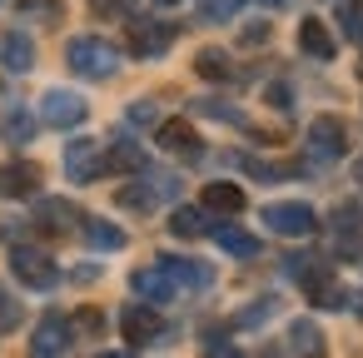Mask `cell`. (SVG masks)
<instances>
[{
    "mask_svg": "<svg viewBox=\"0 0 363 358\" xmlns=\"http://www.w3.org/2000/svg\"><path fill=\"white\" fill-rule=\"evenodd\" d=\"M0 135H6V145H30V135H35V115H30V110H11L6 120H0Z\"/></svg>",
    "mask_w": 363,
    "mask_h": 358,
    "instance_id": "21",
    "label": "cell"
},
{
    "mask_svg": "<svg viewBox=\"0 0 363 358\" xmlns=\"http://www.w3.org/2000/svg\"><path fill=\"white\" fill-rule=\"evenodd\" d=\"M160 145H164L169 155H179V160H199V155H204L189 120H164V125H160Z\"/></svg>",
    "mask_w": 363,
    "mask_h": 358,
    "instance_id": "12",
    "label": "cell"
},
{
    "mask_svg": "<svg viewBox=\"0 0 363 358\" xmlns=\"http://www.w3.org/2000/svg\"><path fill=\"white\" fill-rule=\"evenodd\" d=\"M169 229H174L179 239H199L209 224H204V209H174V214H169Z\"/></svg>",
    "mask_w": 363,
    "mask_h": 358,
    "instance_id": "23",
    "label": "cell"
},
{
    "mask_svg": "<svg viewBox=\"0 0 363 358\" xmlns=\"http://www.w3.org/2000/svg\"><path fill=\"white\" fill-rule=\"evenodd\" d=\"M125 6H130V0H95V11H100V16H110V11H125Z\"/></svg>",
    "mask_w": 363,
    "mask_h": 358,
    "instance_id": "36",
    "label": "cell"
},
{
    "mask_svg": "<svg viewBox=\"0 0 363 358\" xmlns=\"http://www.w3.org/2000/svg\"><path fill=\"white\" fill-rule=\"evenodd\" d=\"M80 328H85V333H100V328H105V318H100L95 308H85V313H80Z\"/></svg>",
    "mask_w": 363,
    "mask_h": 358,
    "instance_id": "33",
    "label": "cell"
},
{
    "mask_svg": "<svg viewBox=\"0 0 363 358\" xmlns=\"http://www.w3.org/2000/svg\"><path fill=\"white\" fill-rule=\"evenodd\" d=\"M234 6H239V0H199V21L204 26H219V21L234 16Z\"/></svg>",
    "mask_w": 363,
    "mask_h": 358,
    "instance_id": "24",
    "label": "cell"
},
{
    "mask_svg": "<svg viewBox=\"0 0 363 358\" xmlns=\"http://www.w3.org/2000/svg\"><path fill=\"white\" fill-rule=\"evenodd\" d=\"M130 289H135V293H140V298H145L150 308H155V303H169V298H174V279H169V274H164L160 264H155V269H135V274H130Z\"/></svg>",
    "mask_w": 363,
    "mask_h": 358,
    "instance_id": "10",
    "label": "cell"
},
{
    "mask_svg": "<svg viewBox=\"0 0 363 358\" xmlns=\"http://www.w3.org/2000/svg\"><path fill=\"white\" fill-rule=\"evenodd\" d=\"M11 269H16V279H21L26 289H40V293L60 284L55 259H50V254H40V249H26V244H16V249H11Z\"/></svg>",
    "mask_w": 363,
    "mask_h": 358,
    "instance_id": "3",
    "label": "cell"
},
{
    "mask_svg": "<svg viewBox=\"0 0 363 358\" xmlns=\"http://www.w3.org/2000/svg\"><path fill=\"white\" fill-rule=\"evenodd\" d=\"M343 150H348L343 120H338V115H318V120L308 125V155H318V160H343Z\"/></svg>",
    "mask_w": 363,
    "mask_h": 358,
    "instance_id": "6",
    "label": "cell"
},
{
    "mask_svg": "<svg viewBox=\"0 0 363 358\" xmlns=\"http://www.w3.org/2000/svg\"><path fill=\"white\" fill-rule=\"evenodd\" d=\"M244 40H249V45H259V40H269V26H249V30H244Z\"/></svg>",
    "mask_w": 363,
    "mask_h": 358,
    "instance_id": "34",
    "label": "cell"
},
{
    "mask_svg": "<svg viewBox=\"0 0 363 358\" xmlns=\"http://www.w3.org/2000/svg\"><path fill=\"white\" fill-rule=\"evenodd\" d=\"M214 244H219L224 254H234V259H259V239H254L249 229H234V224H219V229H214Z\"/></svg>",
    "mask_w": 363,
    "mask_h": 358,
    "instance_id": "17",
    "label": "cell"
},
{
    "mask_svg": "<svg viewBox=\"0 0 363 358\" xmlns=\"http://www.w3.org/2000/svg\"><path fill=\"white\" fill-rule=\"evenodd\" d=\"M160 328H164V318H160L150 303H130V308L120 313V333H125V343H155Z\"/></svg>",
    "mask_w": 363,
    "mask_h": 358,
    "instance_id": "9",
    "label": "cell"
},
{
    "mask_svg": "<svg viewBox=\"0 0 363 358\" xmlns=\"http://www.w3.org/2000/svg\"><path fill=\"white\" fill-rule=\"evenodd\" d=\"M120 169H145V150H135V145H115V155H110Z\"/></svg>",
    "mask_w": 363,
    "mask_h": 358,
    "instance_id": "29",
    "label": "cell"
},
{
    "mask_svg": "<svg viewBox=\"0 0 363 358\" xmlns=\"http://www.w3.org/2000/svg\"><path fill=\"white\" fill-rule=\"evenodd\" d=\"M0 65H6L11 75H26L35 70V40L26 30H11V35H0Z\"/></svg>",
    "mask_w": 363,
    "mask_h": 358,
    "instance_id": "11",
    "label": "cell"
},
{
    "mask_svg": "<svg viewBox=\"0 0 363 358\" xmlns=\"http://www.w3.org/2000/svg\"><path fill=\"white\" fill-rule=\"evenodd\" d=\"M105 150H100V140H75L70 150H65V174L75 179V184H90L95 174H105Z\"/></svg>",
    "mask_w": 363,
    "mask_h": 358,
    "instance_id": "7",
    "label": "cell"
},
{
    "mask_svg": "<svg viewBox=\"0 0 363 358\" xmlns=\"http://www.w3.org/2000/svg\"><path fill=\"white\" fill-rule=\"evenodd\" d=\"M115 199H120L125 209H140V214H145V209H155V194H150V189H135V184H125Z\"/></svg>",
    "mask_w": 363,
    "mask_h": 358,
    "instance_id": "28",
    "label": "cell"
},
{
    "mask_svg": "<svg viewBox=\"0 0 363 358\" xmlns=\"http://www.w3.org/2000/svg\"><path fill=\"white\" fill-rule=\"evenodd\" d=\"M259 219H264L274 234H289V239H303V234H313V229H318V214H313L308 204H298V199L264 204V209H259Z\"/></svg>",
    "mask_w": 363,
    "mask_h": 358,
    "instance_id": "2",
    "label": "cell"
},
{
    "mask_svg": "<svg viewBox=\"0 0 363 358\" xmlns=\"http://www.w3.org/2000/svg\"><path fill=\"white\" fill-rule=\"evenodd\" d=\"M40 224L45 229H70V224H80V209L75 204H65V199H40Z\"/></svg>",
    "mask_w": 363,
    "mask_h": 358,
    "instance_id": "20",
    "label": "cell"
},
{
    "mask_svg": "<svg viewBox=\"0 0 363 358\" xmlns=\"http://www.w3.org/2000/svg\"><path fill=\"white\" fill-rule=\"evenodd\" d=\"M160 269L174 279V289H179V284H184V289H209V284H214L209 264H199V259H174V254H164Z\"/></svg>",
    "mask_w": 363,
    "mask_h": 358,
    "instance_id": "14",
    "label": "cell"
},
{
    "mask_svg": "<svg viewBox=\"0 0 363 358\" xmlns=\"http://www.w3.org/2000/svg\"><path fill=\"white\" fill-rule=\"evenodd\" d=\"M204 209H219V214H239L244 209V189L239 184H204Z\"/></svg>",
    "mask_w": 363,
    "mask_h": 358,
    "instance_id": "19",
    "label": "cell"
},
{
    "mask_svg": "<svg viewBox=\"0 0 363 358\" xmlns=\"http://www.w3.org/2000/svg\"><path fill=\"white\" fill-rule=\"evenodd\" d=\"M155 6H179V0H155Z\"/></svg>",
    "mask_w": 363,
    "mask_h": 358,
    "instance_id": "39",
    "label": "cell"
},
{
    "mask_svg": "<svg viewBox=\"0 0 363 358\" xmlns=\"http://www.w3.org/2000/svg\"><path fill=\"white\" fill-rule=\"evenodd\" d=\"M100 358H135V353H100Z\"/></svg>",
    "mask_w": 363,
    "mask_h": 358,
    "instance_id": "38",
    "label": "cell"
},
{
    "mask_svg": "<svg viewBox=\"0 0 363 358\" xmlns=\"http://www.w3.org/2000/svg\"><path fill=\"white\" fill-rule=\"evenodd\" d=\"M269 100H274V110H289V90H284V85H274Z\"/></svg>",
    "mask_w": 363,
    "mask_h": 358,
    "instance_id": "35",
    "label": "cell"
},
{
    "mask_svg": "<svg viewBox=\"0 0 363 358\" xmlns=\"http://www.w3.org/2000/svg\"><path fill=\"white\" fill-rule=\"evenodd\" d=\"M174 40H179V26H169V21H135L130 26V50L145 55V60L164 55Z\"/></svg>",
    "mask_w": 363,
    "mask_h": 358,
    "instance_id": "4",
    "label": "cell"
},
{
    "mask_svg": "<svg viewBox=\"0 0 363 358\" xmlns=\"http://www.w3.org/2000/svg\"><path fill=\"white\" fill-rule=\"evenodd\" d=\"M85 244L100 254H115V249H125V229L110 219H85Z\"/></svg>",
    "mask_w": 363,
    "mask_h": 358,
    "instance_id": "18",
    "label": "cell"
},
{
    "mask_svg": "<svg viewBox=\"0 0 363 358\" xmlns=\"http://www.w3.org/2000/svg\"><path fill=\"white\" fill-rule=\"evenodd\" d=\"M85 115H90V105H85V95H75V90H45V100H40V120L55 125V130H70V125H80Z\"/></svg>",
    "mask_w": 363,
    "mask_h": 358,
    "instance_id": "5",
    "label": "cell"
},
{
    "mask_svg": "<svg viewBox=\"0 0 363 358\" xmlns=\"http://www.w3.org/2000/svg\"><path fill=\"white\" fill-rule=\"evenodd\" d=\"M11 328H21V303H16V293L0 289V333H11Z\"/></svg>",
    "mask_w": 363,
    "mask_h": 358,
    "instance_id": "26",
    "label": "cell"
},
{
    "mask_svg": "<svg viewBox=\"0 0 363 358\" xmlns=\"http://www.w3.org/2000/svg\"><path fill=\"white\" fill-rule=\"evenodd\" d=\"M358 184H363V164H358Z\"/></svg>",
    "mask_w": 363,
    "mask_h": 358,
    "instance_id": "40",
    "label": "cell"
},
{
    "mask_svg": "<svg viewBox=\"0 0 363 358\" xmlns=\"http://www.w3.org/2000/svg\"><path fill=\"white\" fill-rule=\"evenodd\" d=\"M65 60H70V70L85 75V80H110V75L120 70V50H115L110 40H100V35L70 40V45H65Z\"/></svg>",
    "mask_w": 363,
    "mask_h": 358,
    "instance_id": "1",
    "label": "cell"
},
{
    "mask_svg": "<svg viewBox=\"0 0 363 358\" xmlns=\"http://www.w3.org/2000/svg\"><path fill=\"white\" fill-rule=\"evenodd\" d=\"M298 50H303V55H313V60H333V55H338V40L328 35V26H323V21H313V16H308V21H298Z\"/></svg>",
    "mask_w": 363,
    "mask_h": 358,
    "instance_id": "13",
    "label": "cell"
},
{
    "mask_svg": "<svg viewBox=\"0 0 363 358\" xmlns=\"http://www.w3.org/2000/svg\"><path fill=\"white\" fill-rule=\"evenodd\" d=\"M35 184H40V169L30 160L0 164V194H6V199H26V194H35Z\"/></svg>",
    "mask_w": 363,
    "mask_h": 358,
    "instance_id": "15",
    "label": "cell"
},
{
    "mask_svg": "<svg viewBox=\"0 0 363 358\" xmlns=\"http://www.w3.org/2000/svg\"><path fill=\"white\" fill-rule=\"evenodd\" d=\"M70 338H75L70 318H65V313H45V318H40V328H35L30 353H35V358H60V353L70 348Z\"/></svg>",
    "mask_w": 363,
    "mask_h": 358,
    "instance_id": "8",
    "label": "cell"
},
{
    "mask_svg": "<svg viewBox=\"0 0 363 358\" xmlns=\"http://www.w3.org/2000/svg\"><path fill=\"white\" fill-rule=\"evenodd\" d=\"M21 16H45V21H60L65 6L60 0H21Z\"/></svg>",
    "mask_w": 363,
    "mask_h": 358,
    "instance_id": "27",
    "label": "cell"
},
{
    "mask_svg": "<svg viewBox=\"0 0 363 358\" xmlns=\"http://www.w3.org/2000/svg\"><path fill=\"white\" fill-rule=\"evenodd\" d=\"M204 358H244V353H239L234 343H224V338H209V343H204Z\"/></svg>",
    "mask_w": 363,
    "mask_h": 358,
    "instance_id": "31",
    "label": "cell"
},
{
    "mask_svg": "<svg viewBox=\"0 0 363 358\" xmlns=\"http://www.w3.org/2000/svg\"><path fill=\"white\" fill-rule=\"evenodd\" d=\"M289 353H294V358H323V333H318L313 318H298V323L289 328Z\"/></svg>",
    "mask_w": 363,
    "mask_h": 358,
    "instance_id": "16",
    "label": "cell"
},
{
    "mask_svg": "<svg viewBox=\"0 0 363 358\" xmlns=\"http://www.w3.org/2000/svg\"><path fill=\"white\" fill-rule=\"evenodd\" d=\"M130 125H155V105L150 100H135L130 105Z\"/></svg>",
    "mask_w": 363,
    "mask_h": 358,
    "instance_id": "32",
    "label": "cell"
},
{
    "mask_svg": "<svg viewBox=\"0 0 363 358\" xmlns=\"http://www.w3.org/2000/svg\"><path fill=\"white\" fill-rule=\"evenodd\" d=\"M194 70H199L204 80H229V75H234L224 50H199V55H194Z\"/></svg>",
    "mask_w": 363,
    "mask_h": 358,
    "instance_id": "22",
    "label": "cell"
},
{
    "mask_svg": "<svg viewBox=\"0 0 363 358\" xmlns=\"http://www.w3.org/2000/svg\"><path fill=\"white\" fill-rule=\"evenodd\" d=\"M343 30L353 40H363V0H353V6H343Z\"/></svg>",
    "mask_w": 363,
    "mask_h": 358,
    "instance_id": "30",
    "label": "cell"
},
{
    "mask_svg": "<svg viewBox=\"0 0 363 358\" xmlns=\"http://www.w3.org/2000/svg\"><path fill=\"white\" fill-rule=\"evenodd\" d=\"M343 298H348V308H353V313L363 318V293H343Z\"/></svg>",
    "mask_w": 363,
    "mask_h": 358,
    "instance_id": "37",
    "label": "cell"
},
{
    "mask_svg": "<svg viewBox=\"0 0 363 358\" xmlns=\"http://www.w3.org/2000/svg\"><path fill=\"white\" fill-rule=\"evenodd\" d=\"M274 308H279V298H254V308H244V313H239V323H244V328H259V323H269V318H274Z\"/></svg>",
    "mask_w": 363,
    "mask_h": 358,
    "instance_id": "25",
    "label": "cell"
}]
</instances>
